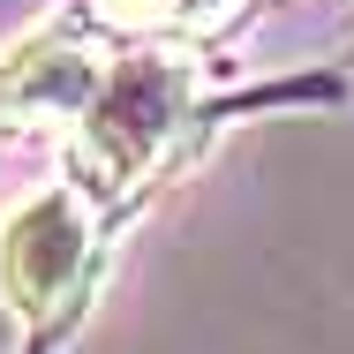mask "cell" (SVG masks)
I'll use <instances>...</instances> for the list:
<instances>
[{
	"instance_id": "obj_2",
	"label": "cell",
	"mask_w": 354,
	"mask_h": 354,
	"mask_svg": "<svg viewBox=\"0 0 354 354\" xmlns=\"http://www.w3.org/2000/svg\"><path fill=\"white\" fill-rule=\"evenodd\" d=\"M98 264V196L83 181H46L0 218V301L23 324H61Z\"/></svg>"
},
{
	"instance_id": "obj_1",
	"label": "cell",
	"mask_w": 354,
	"mask_h": 354,
	"mask_svg": "<svg viewBox=\"0 0 354 354\" xmlns=\"http://www.w3.org/2000/svg\"><path fill=\"white\" fill-rule=\"evenodd\" d=\"M181 121H189V61L181 53H136V61L106 68L98 98L75 113L68 181H83L91 196H129L174 151Z\"/></svg>"
},
{
	"instance_id": "obj_3",
	"label": "cell",
	"mask_w": 354,
	"mask_h": 354,
	"mask_svg": "<svg viewBox=\"0 0 354 354\" xmlns=\"http://www.w3.org/2000/svg\"><path fill=\"white\" fill-rule=\"evenodd\" d=\"M106 68H91V53L68 38H30L8 68H0V129H38V121H75L98 98Z\"/></svg>"
},
{
	"instance_id": "obj_4",
	"label": "cell",
	"mask_w": 354,
	"mask_h": 354,
	"mask_svg": "<svg viewBox=\"0 0 354 354\" xmlns=\"http://www.w3.org/2000/svg\"><path fill=\"white\" fill-rule=\"evenodd\" d=\"M204 0H98V15L106 23H121V30H166V23H181V15H196Z\"/></svg>"
}]
</instances>
